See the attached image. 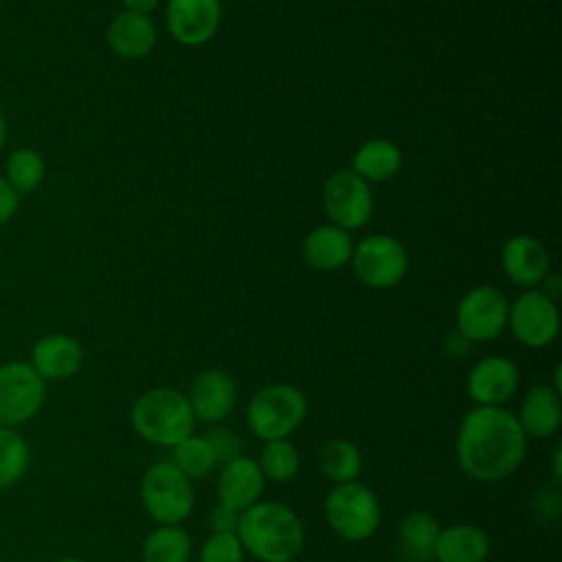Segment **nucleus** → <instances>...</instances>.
<instances>
[{
    "label": "nucleus",
    "mask_w": 562,
    "mask_h": 562,
    "mask_svg": "<svg viewBox=\"0 0 562 562\" xmlns=\"http://www.w3.org/2000/svg\"><path fill=\"white\" fill-rule=\"evenodd\" d=\"M459 468L479 483L512 476L527 457V435L505 406H472L457 430Z\"/></svg>",
    "instance_id": "f257e3e1"
},
{
    "label": "nucleus",
    "mask_w": 562,
    "mask_h": 562,
    "mask_svg": "<svg viewBox=\"0 0 562 562\" xmlns=\"http://www.w3.org/2000/svg\"><path fill=\"white\" fill-rule=\"evenodd\" d=\"M235 536L259 562H294L305 544L299 514L281 501H257L239 514Z\"/></svg>",
    "instance_id": "f03ea898"
},
{
    "label": "nucleus",
    "mask_w": 562,
    "mask_h": 562,
    "mask_svg": "<svg viewBox=\"0 0 562 562\" xmlns=\"http://www.w3.org/2000/svg\"><path fill=\"white\" fill-rule=\"evenodd\" d=\"M130 422L134 432L151 446L173 448L195 428V415L184 393L156 386L145 391L130 411Z\"/></svg>",
    "instance_id": "7ed1b4c3"
},
{
    "label": "nucleus",
    "mask_w": 562,
    "mask_h": 562,
    "mask_svg": "<svg viewBox=\"0 0 562 562\" xmlns=\"http://www.w3.org/2000/svg\"><path fill=\"white\" fill-rule=\"evenodd\" d=\"M307 400L303 391L288 382L261 386L246 406L250 432L261 441L288 439L305 419Z\"/></svg>",
    "instance_id": "20e7f679"
},
{
    "label": "nucleus",
    "mask_w": 562,
    "mask_h": 562,
    "mask_svg": "<svg viewBox=\"0 0 562 562\" xmlns=\"http://www.w3.org/2000/svg\"><path fill=\"white\" fill-rule=\"evenodd\" d=\"M323 514L329 529L347 542L369 540L378 531L382 518L375 492L360 481L336 485L325 498Z\"/></svg>",
    "instance_id": "39448f33"
},
{
    "label": "nucleus",
    "mask_w": 562,
    "mask_h": 562,
    "mask_svg": "<svg viewBox=\"0 0 562 562\" xmlns=\"http://www.w3.org/2000/svg\"><path fill=\"white\" fill-rule=\"evenodd\" d=\"M140 503L156 525H180L195 505L193 481L171 461H156L140 479Z\"/></svg>",
    "instance_id": "423d86ee"
},
{
    "label": "nucleus",
    "mask_w": 562,
    "mask_h": 562,
    "mask_svg": "<svg viewBox=\"0 0 562 562\" xmlns=\"http://www.w3.org/2000/svg\"><path fill=\"white\" fill-rule=\"evenodd\" d=\"M46 382L26 360L0 364V426L20 428L44 406Z\"/></svg>",
    "instance_id": "0eeeda50"
},
{
    "label": "nucleus",
    "mask_w": 562,
    "mask_h": 562,
    "mask_svg": "<svg viewBox=\"0 0 562 562\" xmlns=\"http://www.w3.org/2000/svg\"><path fill=\"white\" fill-rule=\"evenodd\" d=\"M349 261L356 277L373 290L395 288L408 270L406 248L395 237L382 233L367 235L353 244Z\"/></svg>",
    "instance_id": "6e6552de"
},
{
    "label": "nucleus",
    "mask_w": 562,
    "mask_h": 562,
    "mask_svg": "<svg viewBox=\"0 0 562 562\" xmlns=\"http://www.w3.org/2000/svg\"><path fill=\"white\" fill-rule=\"evenodd\" d=\"M509 301L494 285H476L463 294L457 305L454 321L461 338L470 342H487L498 338L507 327Z\"/></svg>",
    "instance_id": "1a4fd4ad"
},
{
    "label": "nucleus",
    "mask_w": 562,
    "mask_h": 562,
    "mask_svg": "<svg viewBox=\"0 0 562 562\" xmlns=\"http://www.w3.org/2000/svg\"><path fill=\"white\" fill-rule=\"evenodd\" d=\"M323 209L331 224L345 231L362 228L373 215V193L351 169L331 173L323 184Z\"/></svg>",
    "instance_id": "9d476101"
},
{
    "label": "nucleus",
    "mask_w": 562,
    "mask_h": 562,
    "mask_svg": "<svg viewBox=\"0 0 562 562\" xmlns=\"http://www.w3.org/2000/svg\"><path fill=\"white\" fill-rule=\"evenodd\" d=\"M507 327L525 347L542 349L551 345L560 331L555 301L540 290H525L509 303Z\"/></svg>",
    "instance_id": "9b49d317"
},
{
    "label": "nucleus",
    "mask_w": 562,
    "mask_h": 562,
    "mask_svg": "<svg viewBox=\"0 0 562 562\" xmlns=\"http://www.w3.org/2000/svg\"><path fill=\"white\" fill-rule=\"evenodd\" d=\"M520 386L518 367L505 356H485L468 373V395L476 406H503Z\"/></svg>",
    "instance_id": "f8f14e48"
},
{
    "label": "nucleus",
    "mask_w": 562,
    "mask_h": 562,
    "mask_svg": "<svg viewBox=\"0 0 562 562\" xmlns=\"http://www.w3.org/2000/svg\"><path fill=\"white\" fill-rule=\"evenodd\" d=\"M220 18V0H167L169 33L184 46L206 44L215 35Z\"/></svg>",
    "instance_id": "ddd939ff"
},
{
    "label": "nucleus",
    "mask_w": 562,
    "mask_h": 562,
    "mask_svg": "<svg viewBox=\"0 0 562 562\" xmlns=\"http://www.w3.org/2000/svg\"><path fill=\"white\" fill-rule=\"evenodd\" d=\"M195 419L206 424H217L226 419L237 404V384L222 369L202 371L187 395Z\"/></svg>",
    "instance_id": "4468645a"
},
{
    "label": "nucleus",
    "mask_w": 562,
    "mask_h": 562,
    "mask_svg": "<svg viewBox=\"0 0 562 562\" xmlns=\"http://www.w3.org/2000/svg\"><path fill=\"white\" fill-rule=\"evenodd\" d=\"M501 266L512 283L520 288H533L549 277L551 261L540 239L531 235H514L503 246Z\"/></svg>",
    "instance_id": "2eb2a0df"
},
{
    "label": "nucleus",
    "mask_w": 562,
    "mask_h": 562,
    "mask_svg": "<svg viewBox=\"0 0 562 562\" xmlns=\"http://www.w3.org/2000/svg\"><path fill=\"white\" fill-rule=\"evenodd\" d=\"M266 479L257 465V459L239 454L226 461L217 476V503L244 512L261 501Z\"/></svg>",
    "instance_id": "dca6fc26"
},
{
    "label": "nucleus",
    "mask_w": 562,
    "mask_h": 562,
    "mask_svg": "<svg viewBox=\"0 0 562 562\" xmlns=\"http://www.w3.org/2000/svg\"><path fill=\"white\" fill-rule=\"evenodd\" d=\"M83 362L81 345L68 334H46L35 340L29 364L44 382L72 378Z\"/></svg>",
    "instance_id": "f3484780"
},
{
    "label": "nucleus",
    "mask_w": 562,
    "mask_h": 562,
    "mask_svg": "<svg viewBox=\"0 0 562 562\" xmlns=\"http://www.w3.org/2000/svg\"><path fill=\"white\" fill-rule=\"evenodd\" d=\"M516 419L527 439H549L562 426V393L551 384H533L520 402Z\"/></svg>",
    "instance_id": "a211bd4d"
},
{
    "label": "nucleus",
    "mask_w": 562,
    "mask_h": 562,
    "mask_svg": "<svg viewBox=\"0 0 562 562\" xmlns=\"http://www.w3.org/2000/svg\"><path fill=\"white\" fill-rule=\"evenodd\" d=\"M492 551L490 533L472 522L441 527L435 542V562H485Z\"/></svg>",
    "instance_id": "6ab92c4d"
},
{
    "label": "nucleus",
    "mask_w": 562,
    "mask_h": 562,
    "mask_svg": "<svg viewBox=\"0 0 562 562\" xmlns=\"http://www.w3.org/2000/svg\"><path fill=\"white\" fill-rule=\"evenodd\" d=\"M353 252V241L349 231L336 224H323L312 228L303 239L305 261L321 272L338 270L349 263Z\"/></svg>",
    "instance_id": "aec40b11"
},
{
    "label": "nucleus",
    "mask_w": 562,
    "mask_h": 562,
    "mask_svg": "<svg viewBox=\"0 0 562 562\" xmlns=\"http://www.w3.org/2000/svg\"><path fill=\"white\" fill-rule=\"evenodd\" d=\"M108 44L119 57H145L156 44V26L149 15L123 11L108 26Z\"/></svg>",
    "instance_id": "412c9836"
},
{
    "label": "nucleus",
    "mask_w": 562,
    "mask_h": 562,
    "mask_svg": "<svg viewBox=\"0 0 562 562\" xmlns=\"http://www.w3.org/2000/svg\"><path fill=\"white\" fill-rule=\"evenodd\" d=\"M402 167V151L389 138H371L362 143L351 160V171L364 182H382L393 178Z\"/></svg>",
    "instance_id": "4be33fe9"
},
{
    "label": "nucleus",
    "mask_w": 562,
    "mask_h": 562,
    "mask_svg": "<svg viewBox=\"0 0 562 562\" xmlns=\"http://www.w3.org/2000/svg\"><path fill=\"white\" fill-rule=\"evenodd\" d=\"M318 468L331 483L358 481L362 472V454L356 443L345 437L327 439L318 450Z\"/></svg>",
    "instance_id": "5701e85b"
},
{
    "label": "nucleus",
    "mask_w": 562,
    "mask_h": 562,
    "mask_svg": "<svg viewBox=\"0 0 562 562\" xmlns=\"http://www.w3.org/2000/svg\"><path fill=\"white\" fill-rule=\"evenodd\" d=\"M191 536L180 525H158L147 533L140 555L143 562H189Z\"/></svg>",
    "instance_id": "b1692460"
},
{
    "label": "nucleus",
    "mask_w": 562,
    "mask_h": 562,
    "mask_svg": "<svg viewBox=\"0 0 562 562\" xmlns=\"http://www.w3.org/2000/svg\"><path fill=\"white\" fill-rule=\"evenodd\" d=\"M439 531H441V525L430 512L413 509L400 522V542L415 560L428 562L432 560Z\"/></svg>",
    "instance_id": "393cba45"
},
{
    "label": "nucleus",
    "mask_w": 562,
    "mask_h": 562,
    "mask_svg": "<svg viewBox=\"0 0 562 562\" xmlns=\"http://www.w3.org/2000/svg\"><path fill=\"white\" fill-rule=\"evenodd\" d=\"M169 461L191 481L206 479L217 468L215 450L204 435H189L187 439L176 443L171 448Z\"/></svg>",
    "instance_id": "a878e982"
},
{
    "label": "nucleus",
    "mask_w": 562,
    "mask_h": 562,
    "mask_svg": "<svg viewBox=\"0 0 562 562\" xmlns=\"http://www.w3.org/2000/svg\"><path fill=\"white\" fill-rule=\"evenodd\" d=\"M257 465L266 481L270 479L274 483H288L299 474L301 454L290 439H272L263 441L257 457Z\"/></svg>",
    "instance_id": "bb28decb"
},
{
    "label": "nucleus",
    "mask_w": 562,
    "mask_h": 562,
    "mask_svg": "<svg viewBox=\"0 0 562 562\" xmlns=\"http://www.w3.org/2000/svg\"><path fill=\"white\" fill-rule=\"evenodd\" d=\"M46 176V165L40 151L31 147H18L7 156L4 162V180L20 193H33Z\"/></svg>",
    "instance_id": "cd10ccee"
},
{
    "label": "nucleus",
    "mask_w": 562,
    "mask_h": 562,
    "mask_svg": "<svg viewBox=\"0 0 562 562\" xmlns=\"http://www.w3.org/2000/svg\"><path fill=\"white\" fill-rule=\"evenodd\" d=\"M29 446L15 428L0 426V492L15 485L29 470Z\"/></svg>",
    "instance_id": "c85d7f7f"
},
{
    "label": "nucleus",
    "mask_w": 562,
    "mask_h": 562,
    "mask_svg": "<svg viewBox=\"0 0 562 562\" xmlns=\"http://www.w3.org/2000/svg\"><path fill=\"white\" fill-rule=\"evenodd\" d=\"M244 555L235 533H211L200 547V562H244Z\"/></svg>",
    "instance_id": "c756f323"
},
{
    "label": "nucleus",
    "mask_w": 562,
    "mask_h": 562,
    "mask_svg": "<svg viewBox=\"0 0 562 562\" xmlns=\"http://www.w3.org/2000/svg\"><path fill=\"white\" fill-rule=\"evenodd\" d=\"M204 437H206L209 443L213 446L215 457H217V463H222V465H224L226 461H231V459L244 454V452H241V441H239V437H237L233 430L213 428V430L206 432Z\"/></svg>",
    "instance_id": "7c9ffc66"
},
{
    "label": "nucleus",
    "mask_w": 562,
    "mask_h": 562,
    "mask_svg": "<svg viewBox=\"0 0 562 562\" xmlns=\"http://www.w3.org/2000/svg\"><path fill=\"white\" fill-rule=\"evenodd\" d=\"M239 514H241V512H235V509H231V507L217 503V505L209 512V529H211V533H235Z\"/></svg>",
    "instance_id": "2f4dec72"
},
{
    "label": "nucleus",
    "mask_w": 562,
    "mask_h": 562,
    "mask_svg": "<svg viewBox=\"0 0 562 562\" xmlns=\"http://www.w3.org/2000/svg\"><path fill=\"white\" fill-rule=\"evenodd\" d=\"M20 209V193L0 176V226L7 224Z\"/></svg>",
    "instance_id": "473e14b6"
},
{
    "label": "nucleus",
    "mask_w": 562,
    "mask_h": 562,
    "mask_svg": "<svg viewBox=\"0 0 562 562\" xmlns=\"http://www.w3.org/2000/svg\"><path fill=\"white\" fill-rule=\"evenodd\" d=\"M123 4H125V11L149 15L156 9L158 0H123Z\"/></svg>",
    "instance_id": "72a5a7b5"
},
{
    "label": "nucleus",
    "mask_w": 562,
    "mask_h": 562,
    "mask_svg": "<svg viewBox=\"0 0 562 562\" xmlns=\"http://www.w3.org/2000/svg\"><path fill=\"white\" fill-rule=\"evenodd\" d=\"M551 457H553V479L560 481L562 479V446L560 443L553 448Z\"/></svg>",
    "instance_id": "f704fd0d"
},
{
    "label": "nucleus",
    "mask_w": 562,
    "mask_h": 562,
    "mask_svg": "<svg viewBox=\"0 0 562 562\" xmlns=\"http://www.w3.org/2000/svg\"><path fill=\"white\" fill-rule=\"evenodd\" d=\"M4 143H7V119H4V112L0 108V149L4 147Z\"/></svg>",
    "instance_id": "c9c22d12"
},
{
    "label": "nucleus",
    "mask_w": 562,
    "mask_h": 562,
    "mask_svg": "<svg viewBox=\"0 0 562 562\" xmlns=\"http://www.w3.org/2000/svg\"><path fill=\"white\" fill-rule=\"evenodd\" d=\"M55 562H86V560H81V558H77V555H66V558H59V560H55Z\"/></svg>",
    "instance_id": "e433bc0d"
}]
</instances>
